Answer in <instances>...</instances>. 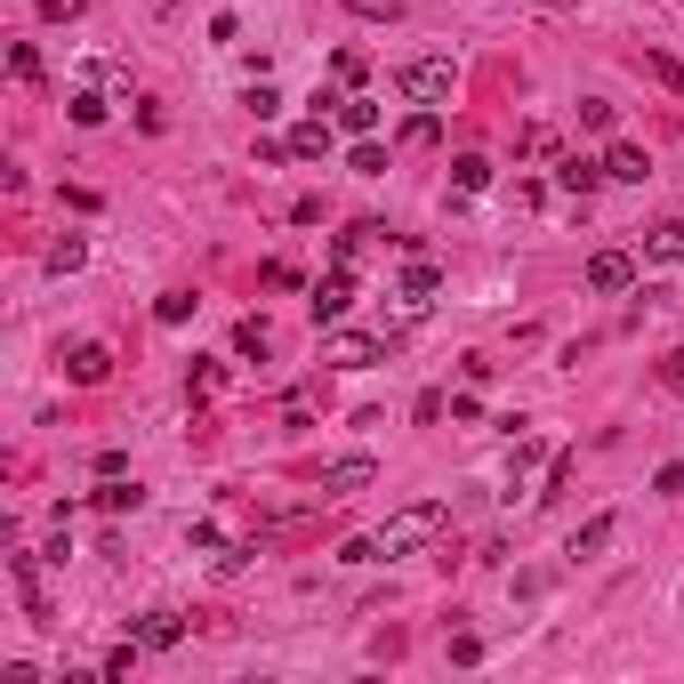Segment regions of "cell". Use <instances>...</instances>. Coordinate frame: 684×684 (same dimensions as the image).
I'll use <instances>...</instances> for the list:
<instances>
[{"mask_svg":"<svg viewBox=\"0 0 684 684\" xmlns=\"http://www.w3.org/2000/svg\"><path fill=\"white\" fill-rule=\"evenodd\" d=\"M154 322H170V330H178V322H194V298H185V290H170V298H154Z\"/></svg>","mask_w":684,"mask_h":684,"instance_id":"cell-23","label":"cell"},{"mask_svg":"<svg viewBox=\"0 0 684 684\" xmlns=\"http://www.w3.org/2000/svg\"><path fill=\"white\" fill-rule=\"evenodd\" d=\"M403 298H411V306L435 298V266H403Z\"/></svg>","mask_w":684,"mask_h":684,"instance_id":"cell-22","label":"cell"},{"mask_svg":"<svg viewBox=\"0 0 684 684\" xmlns=\"http://www.w3.org/2000/svg\"><path fill=\"white\" fill-rule=\"evenodd\" d=\"M645 258L684 266V218H660V225H652V234H645Z\"/></svg>","mask_w":684,"mask_h":684,"instance_id":"cell-13","label":"cell"},{"mask_svg":"<svg viewBox=\"0 0 684 684\" xmlns=\"http://www.w3.org/2000/svg\"><path fill=\"white\" fill-rule=\"evenodd\" d=\"M65 370H73V387H106V379H113V355H106L97 339H81L73 355H65Z\"/></svg>","mask_w":684,"mask_h":684,"instance_id":"cell-7","label":"cell"},{"mask_svg":"<svg viewBox=\"0 0 684 684\" xmlns=\"http://www.w3.org/2000/svg\"><path fill=\"white\" fill-rule=\"evenodd\" d=\"M40 16H49V25H65V16H81V0H40Z\"/></svg>","mask_w":684,"mask_h":684,"instance_id":"cell-33","label":"cell"},{"mask_svg":"<svg viewBox=\"0 0 684 684\" xmlns=\"http://www.w3.org/2000/svg\"><path fill=\"white\" fill-rule=\"evenodd\" d=\"M346 170H355V178H379V170H387V154H379L370 137H355V154H346Z\"/></svg>","mask_w":684,"mask_h":684,"instance_id":"cell-21","label":"cell"},{"mask_svg":"<svg viewBox=\"0 0 684 684\" xmlns=\"http://www.w3.org/2000/svg\"><path fill=\"white\" fill-rule=\"evenodd\" d=\"M588 290H604V298L636 290V258H628V251H596V258H588Z\"/></svg>","mask_w":684,"mask_h":684,"instance_id":"cell-4","label":"cell"},{"mask_svg":"<svg viewBox=\"0 0 684 684\" xmlns=\"http://www.w3.org/2000/svg\"><path fill=\"white\" fill-rule=\"evenodd\" d=\"M443 524H451V508H443V500H411V508H395V515H387L379 555H411V548H427Z\"/></svg>","mask_w":684,"mask_h":684,"instance_id":"cell-1","label":"cell"},{"mask_svg":"<svg viewBox=\"0 0 684 684\" xmlns=\"http://www.w3.org/2000/svg\"><path fill=\"white\" fill-rule=\"evenodd\" d=\"M266 346H274V330H266L258 315H242L234 322V355H266Z\"/></svg>","mask_w":684,"mask_h":684,"instance_id":"cell-17","label":"cell"},{"mask_svg":"<svg viewBox=\"0 0 684 684\" xmlns=\"http://www.w3.org/2000/svg\"><path fill=\"white\" fill-rule=\"evenodd\" d=\"M645 73H652V81H669V89L684 97V65H676V57H645Z\"/></svg>","mask_w":684,"mask_h":684,"instance_id":"cell-28","label":"cell"},{"mask_svg":"<svg viewBox=\"0 0 684 684\" xmlns=\"http://www.w3.org/2000/svg\"><path fill=\"white\" fill-rule=\"evenodd\" d=\"M130 636H137L145 652H170V645H185V620L154 604V612H137V628H130Z\"/></svg>","mask_w":684,"mask_h":684,"instance_id":"cell-5","label":"cell"},{"mask_svg":"<svg viewBox=\"0 0 684 684\" xmlns=\"http://www.w3.org/2000/svg\"><path fill=\"white\" fill-rule=\"evenodd\" d=\"M306 306H315V322H339L346 306H355V274H346V266H339V274H322V282H315V298H306Z\"/></svg>","mask_w":684,"mask_h":684,"instance_id":"cell-6","label":"cell"},{"mask_svg":"<svg viewBox=\"0 0 684 684\" xmlns=\"http://www.w3.org/2000/svg\"><path fill=\"white\" fill-rule=\"evenodd\" d=\"M435 137H443V121H435V113H411L403 121V145H435Z\"/></svg>","mask_w":684,"mask_h":684,"instance_id":"cell-26","label":"cell"},{"mask_svg":"<svg viewBox=\"0 0 684 684\" xmlns=\"http://www.w3.org/2000/svg\"><path fill=\"white\" fill-rule=\"evenodd\" d=\"M395 81H403V97H411V106H443V97H451V81H460V65H451V57H411V65H403Z\"/></svg>","mask_w":684,"mask_h":684,"instance_id":"cell-2","label":"cell"},{"mask_svg":"<svg viewBox=\"0 0 684 684\" xmlns=\"http://www.w3.org/2000/svg\"><path fill=\"white\" fill-rule=\"evenodd\" d=\"M81 258H89V242H81V234L49 242V274H81Z\"/></svg>","mask_w":684,"mask_h":684,"instance_id":"cell-18","label":"cell"},{"mask_svg":"<svg viewBox=\"0 0 684 684\" xmlns=\"http://www.w3.org/2000/svg\"><path fill=\"white\" fill-rule=\"evenodd\" d=\"M137 652H145V645H137V636H130V645H113V652H106V669H97V676H106V684H130V669H137Z\"/></svg>","mask_w":684,"mask_h":684,"instance_id":"cell-19","label":"cell"},{"mask_svg":"<svg viewBox=\"0 0 684 684\" xmlns=\"http://www.w3.org/2000/svg\"><path fill=\"white\" fill-rule=\"evenodd\" d=\"M346 9H355V16H379V25H395V16H403V0H346Z\"/></svg>","mask_w":684,"mask_h":684,"instance_id":"cell-29","label":"cell"},{"mask_svg":"<svg viewBox=\"0 0 684 684\" xmlns=\"http://www.w3.org/2000/svg\"><path fill=\"white\" fill-rule=\"evenodd\" d=\"M73 121H81V130H97V121H106V97H97V89H73V106H65Z\"/></svg>","mask_w":684,"mask_h":684,"instance_id":"cell-20","label":"cell"},{"mask_svg":"<svg viewBox=\"0 0 684 684\" xmlns=\"http://www.w3.org/2000/svg\"><path fill=\"white\" fill-rule=\"evenodd\" d=\"M185 395L210 403V395H218V363H194V370H185Z\"/></svg>","mask_w":684,"mask_h":684,"instance_id":"cell-24","label":"cell"},{"mask_svg":"<svg viewBox=\"0 0 684 684\" xmlns=\"http://www.w3.org/2000/svg\"><path fill=\"white\" fill-rule=\"evenodd\" d=\"M387 346H395V339H370V330H330V339H322V363H330V370H370V363H387Z\"/></svg>","mask_w":684,"mask_h":684,"instance_id":"cell-3","label":"cell"},{"mask_svg":"<svg viewBox=\"0 0 684 684\" xmlns=\"http://www.w3.org/2000/svg\"><path fill=\"white\" fill-rule=\"evenodd\" d=\"M555 185H564V194H579V201H588L596 185H604V161H588V154H564V161H555Z\"/></svg>","mask_w":684,"mask_h":684,"instance_id":"cell-8","label":"cell"},{"mask_svg":"<svg viewBox=\"0 0 684 684\" xmlns=\"http://www.w3.org/2000/svg\"><path fill=\"white\" fill-rule=\"evenodd\" d=\"M660 379H669V395H684V346H676L669 363H660Z\"/></svg>","mask_w":684,"mask_h":684,"instance_id":"cell-32","label":"cell"},{"mask_svg":"<svg viewBox=\"0 0 684 684\" xmlns=\"http://www.w3.org/2000/svg\"><path fill=\"white\" fill-rule=\"evenodd\" d=\"M339 130L346 137H370V130H379V106H370V97H339Z\"/></svg>","mask_w":684,"mask_h":684,"instance_id":"cell-15","label":"cell"},{"mask_svg":"<svg viewBox=\"0 0 684 684\" xmlns=\"http://www.w3.org/2000/svg\"><path fill=\"white\" fill-rule=\"evenodd\" d=\"M451 185H460V194H484V185H491V161H484V154H460V161H451Z\"/></svg>","mask_w":684,"mask_h":684,"instance_id":"cell-16","label":"cell"},{"mask_svg":"<svg viewBox=\"0 0 684 684\" xmlns=\"http://www.w3.org/2000/svg\"><path fill=\"white\" fill-rule=\"evenodd\" d=\"M97 508H106V515H137L145 491L130 484V475H97Z\"/></svg>","mask_w":684,"mask_h":684,"instance_id":"cell-12","label":"cell"},{"mask_svg":"<svg viewBox=\"0 0 684 684\" xmlns=\"http://www.w3.org/2000/svg\"><path fill=\"white\" fill-rule=\"evenodd\" d=\"M515 145H524V154H532V161H540V154H555V130H548V121H532V130H524V137H515Z\"/></svg>","mask_w":684,"mask_h":684,"instance_id":"cell-27","label":"cell"},{"mask_svg":"<svg viewBox=\"0 0 684 684\" xmlns=\"http://www.w3.org/2000/svg\"><path fill=\"white\" fill-rule=\"evenodd\" d=\"M251 113H258V121H274V113H282V97L266 89V81H251Z\"/></svg>","mask_w":684,"mask_h":684,"instance_id":"cell-30","label":"cell"},{"mask_svg":"<svg viewBox=\"0 0 684 684\" xmlns=\"http://www.w3.org/2000/svg\"><path fill=\"white\" fill-rule=\"evenodd\" d=\"M9 73L16 81H40V49H33V40H16V49H9Z\"/></svg>","mask_w":684,"mask_h":684,"instance_id":"cell-25","label":"cell"},{"mask_svg":"<svg viewBox=\"0 0 684 684\" xmlns=\"http://www.w3.org/2000/svg\"><path fill=\"white\" fill-rule=\"evenodd\" d=\"M652 491H669V500H676V491H684V460H669V467H660V475H652Z\"/></svg>","mask_w":684,"mask_h":684,"instance_id":"cell-31","label":"cell"},{"mask_svg":"<svg viewBox=\"0 0 684 684\" xmlns=\"http://www.w3.org/2000/svg\"><path fill=\"white\" fill-rule=\"evenodd\" d=\"M363 484H370V460H339V467H322V500H355Z\"/></svg>","mask_w":684,"mask_h":684,"instance_id":"cell-11","label":"cell"},{"mask_svg":"<svg viewBox=\"0 0 684 684\" xmlns=\"http://www.w3.org/2000/svg\"><path fill=\"white\" fill-rule=\"evenodd\" d=\"M604 178H620V185H645V178H652V154H645V145H628V137H620L612 154H604Z\"/></svg>","mask_w":684,"mask_h":684,"instance_id":"cell-9","label":"cell"},{"mask_svg":"<svg viewBox=\"0 0 684 684\" xmlns=\"http://www.w3.org/2000/svg\"><path fill=\"white\" fill-rule=\"evenodd\" d=\"M612 532H620V515H588V524L572 532V564H588V555H604V548H612Z\"/></svg>","mask_w":684,"mask_h":684,"instance_id":"cell-10","label":"cell"},{"mask_svg":"<svg viewBox=\"0 0 684 684\" xmlns=\"http://www.w3.org/2000/svg\"><path fill=\"white\" fill-rule=\"evenodd\" d=\"M290 154H298V161H322V154H330V121H322V113L298 121V130H290Z\"/></svg>","mask_w":684,"mask_h":684,"instance_id":"cell-14","label":"cell"}]
</instances>
